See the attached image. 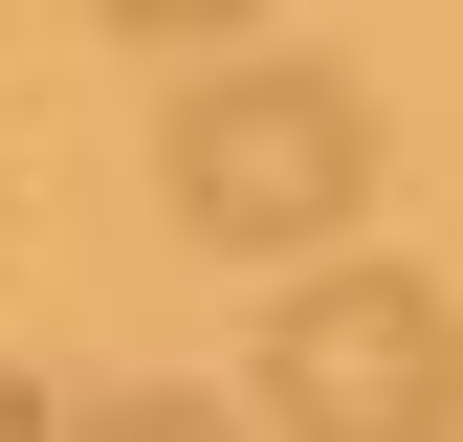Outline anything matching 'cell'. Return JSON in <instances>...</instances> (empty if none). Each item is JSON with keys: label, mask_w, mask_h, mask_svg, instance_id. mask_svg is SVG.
<instances>
[{"label": "cell", "mask_w": 463, "mask_h": 442, "mask_svg": "<svg viewBox=\"0 0 463 442\" xmlns=\"http://www.w3.org/2000/svg\"><path fill=\"white\" fill-rule=\"evenodd\" d=\"M155 199H177L199 244H243V265L331 244V221L375 199V89L354 67H287V44H221V67L155 110Z\"/></svg>", "instance_id": "obj_1"}, {"label": "cell", "mask_w": 463, "mask_h": 442, "mask_svg": "<svg viewBox=\"0 0 463 442\" xmlns=\"http://www.w3.org/2000/svg\"><path fill=\"white\" fill-rule=\"evenodd\" d=\"M265 442H463V310L420 265H309L265 310Z\"/></svg>", "instance_id": "obj_2"}, {"label": "cell", "mask_w": 463, "mask_h": 442, "mask_svg": "<svg viewBox=\"0 0 463 442\" xmlns=\"http://www.w3.org/2000/svg\"><path fill=\"white\" fill-rule=\"evenodd\" d=\"M89 442H265V420H221V399H89Z\"/></svg>", "instance_id": "obj_3"}, {"label": "cell", "mask_w": 463, "mask_h": 442, "mask_svg": "<svg viewBox=\"0 0 463 442\" xmlns=\"http://www.w3.org/2000/svg\"><path fill=\"white\" fill-rule=\"evenodd\" d=\"M0 442H44V376H23V354H0Z\"/></svg>", "instance_id": "obj_4"}]
</instances>
